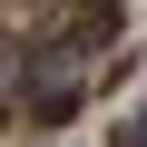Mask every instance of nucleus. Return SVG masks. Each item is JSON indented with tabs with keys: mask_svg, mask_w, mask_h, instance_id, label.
Here are the masks:
<instances>
[{
	"mask_svg": "<svg viewBox=\"0 0 147 147\" xmlns=\"http://www.w3.org/2000/svg\"><path fill=\"white\" fill-rule=\"evenodd\" d=\"M127 147H147V118H137V127H127Z\"/></svg>",
	"mask_w": 147,
	"mask_h": 147,
	"instance_id": "1",
	"label": "nucleus"
}]
</instances>
